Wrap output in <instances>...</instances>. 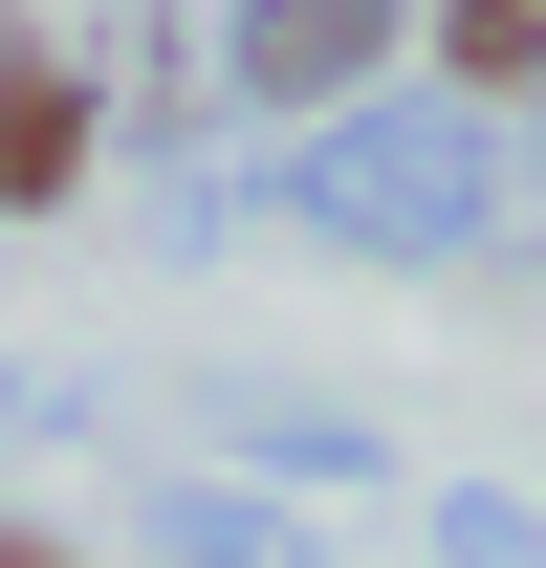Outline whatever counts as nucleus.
<instances>
[{"label":"nucleus","instance_id":"nucleus-1","mask_svg":"<svg viewBox=\"0 0 546 568\" xmlns=\"http://www.w3.org/2000/svg\"><path fill=\"white\" fill-rule=\"evenodd\" d=\"M481 219V153L459 132H350L328 153V241H459Z\"/></svg>","mask_w":546,"mask_h":568},{"label":"nucleus","instance_id":"nucleus-2","mask_svg":"<svg viewBox=\"0 0 546 568\" xmlns=\"http://www.w3.org/2000/svg\"><path fill=\"white\" fill-rule=\"evenodd\" d=\"M372 44H394V0H263V22H241V67H263V88H306V110H328Z\"/></svg>","mask_w":546,"mask_h":568},{"label":"nucleus","instance_id":"nucleus-3","mask_svg":"<svg viewBox=\"0 0 546 568\" xmlns=\"http://www.w3.org/2000/svg\"><path fill=\"white\" fill-rule=\"evenodd\" d=\"M437 67L459 88H546V0H437Z\"/></svg>","mask_w":546,"mask_h":568},{"label":"nucleus","instance_id":"nucleus-4","mask_svg":"<svg viewBox=\"0 0 546 568\" xmlns=\"http://www.w3.org/2000/svg\"><path fill=\"white\" fill-rule=\"evenodd\" d=\"M67 175V88H0V197H44Z\"/></svg>","mask_w":546,"mask_h":568}]
</instances>
